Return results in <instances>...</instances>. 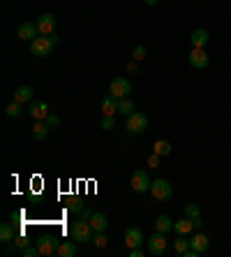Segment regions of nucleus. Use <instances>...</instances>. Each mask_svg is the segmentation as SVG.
Returning a JSON list of instances; mask_svg holds the SVG:
<instances>
[{"label": "nucleus", "instance_id": "9d476101", "mask_svg": "<svg viewBox=\"0 0 231 257\" xmlns=\"http://www.w3.org/2000/svg\"><path fill=\"white\" fill-rule=\"evenodd\" d=\"M28 114L33 116L35 120H47V116L51 114L47 107V102H42V100H33L28 102Z\"/></svg>", "mask_w": 231, "mask_h": 257}, {"label": "nucleus", "instance_id": "393cba45", "mask_svg": "<svg viewBox=\"0 0 231 257\" xmlns=\"http://www.w3.org/2000/svg\"><path fill=\"white\" fill-rule=\"evenodd\" d=\"M118 114L123 116H130L134 114V102L127 100V97H123V100H118Z\"/></svg>", "mask_w": 231, "mask_h": 257}, {"label": "nucleus", "instance_id": "a211bd4d", "mask_svg": "<svg viewBox=\"0 0 231 257\" xmlns=\"http://www.w3.org/2000/svg\"><path fill=\"white\" fill-rule=\"evenodd\" d=\"M102 111H104V116L118 114V97H113V95L104 97V100H102Z\"/></svg>", "mask_w": 231, "mask_h": 257}, {"label": "nucleus", "instance_id": "58836bf2", "mask_svg": "<svg viewBox=\"0 0 231 257\" xmlns=\"http://www.w3.org/2000/svg\"><path fill=\"white\" fill-rule=\"evenodd\" d=\"M141 255H143L141 248H130V257H141Z\"/></svg>", "mask_w": 231, "mask_h": 257}, {"label": "nucleus", "instance_id": "aec40b11", "mask_svg": "<svg viewBox=\"0 0 231 257\" xmlns=\"http://www.w3.org/2000/svg\"><path fill=\"white\" fill-rule=\"evenodd\" d=\"M49 130H51V127L47 125V120H37L35 125H33V137H35L37 142H44L47 135H49Z\"/></svg>", "mask_w": 231, "mask_h": 257}, {"label": "nucleus", "instance_id": "1a4fd4ad", "mask_svg": "<svg viewBox=\"0 0 231 257\" xmlns=\"http://www.w3.org/2000/svg\"><path fill=\"white\" fill-rule=\"evenodd\" d=\"M37 248H40L42 255H58V248H60V241L56 239V236H42L40 241H37Z\"/></svg>", "mask_w": 231, "mask_h": 257}, {"label": "nucleus", "instance_id": "f03ea898", "mask_svg": "<svg viewBox=\"0 0 231 257\" xmlns=\"http://www.w3.org/2000/svg\"><path fill=\"white\" fill-rule=\"evenodd\" d=\"M70 234H72V239H74V241H79V243H88V241H93V236H95V229H93V225H90V220H86V218H81V220L72 222Z\"/></svg>", "mask_w": 231, "mask_h": 257}, {"label": "nucleus", "instance_id": "4468645a", "mask_svg": "<svg viewBox=\"0 0 231 257\" xmlns=\"http://www.w3.org/2000/svg\"><path fill=\"white\" fill-rule=\"evenodd\" d=\"M37 33H40V28H37V24H21L17 30V37L19 40H26V42H33L37 37Z\"/></svg>", "mask_w": 231, "mask_h": 257}, {"label": "nucleus", "instance_id": "72a5a7b5", "mask_svg": "<svg viewBox=\"0 0 231 257\" xmlns=\"http://www.w3.org/2000/svg\"><path fill=\"white\" fill-rule=\"evenodd\" d=\"M14 245H17V248H21V250H24L26 245H30V241L26 239V236H14Z\"/></svg>", "mask_w": 231, "mask_h": 257}, {"label": "nucleus", "instance_id": "423d86ee", "mask_svg": "<svg viewBox=\"0 0 231 257\" xmlns=\"http://www.w3.org/2000/svg\"><path fill=\"white\" fill-rule=\"evenodd\" d=\"M125 130L130 132V135H139V132H146L148 130V118L139 111L127 116V123H125Z\"/></svg>", "mask_w": 231, "mask_h": 257}, {"label": "nucleus", "instance_id": "7ed1b4c3", "mask_svg": "<svg viewBox=\"0 0 231 257\" xmlns=\"http://www.w3.org/2000/svg\"><path fill=\"white\" fill-rule=\"evenodd\" d=\"M150 195H153L157 202H169L173 197V188L166 179H155L153 186H150Z\"/></svg>", "mask_w": 231, "mask_h": 257}, {"label": "nucleus", "instance_id": "412c9836", "mask_svg": "<svg viewBox=\"0 0 231 257\" xmlns=\"http://www.w3.org/2000/svg\"><path fill=\"white\" fill-rule=\"evenodd\" d=\"M171 229H173V220L169 215H160V218L155 220V232L166 234V232H171Z\"/></svg>", "mask_w": 231, "mask_h": 257}, {"label": "nucleus", "instance_id": "ddd939ff", "mask_svg": "<svg viewBox=\"0 0 231 257\" xmlns=\"http://www.w3.org/2000/svg\"><path fill=\"white\" fill-rule=\"evenodd\" d=\"M125 245L127 248H141L143 245V234L139 227H130L125 232Z\"/></svg>", "mask_w": 231, "mask_h": 257}, {"label": "nucleus", "instance_id": "bb28decb", "mask_svg": "<svg viewBox=\"0 0 231 257\" xmlns=\"http://www.w3.org/2000/svg\"><path fill=\"white\" fill-rule=\"evenodd\" d=\"M185 215L192 218V220H196V218H201V209H199L196 204H187V206H185Z\"/></svg>", "mask_w": 231, "mask_h": 257}, {"label": "nucleus", "instance_id": "4c0bfd02", "mask_svg": "<svg viewBox=\"0 0 231 257\" xmlns=\"http://www.w3.org/2000/svg\"><path fill=\"white\" fill-rule=\"evenodd\" d=\"M127 70H130V72H134V74H136V72H139V65H136V60H130V63H127Z\"/></svg>", "mask_w": 231, "mask_h": 257}, {"label": "nucleus", "instance_id": "20e7f679", "mask_svg": "<svg viewBox=\"0 0 231 257\" xmlns=\"http://www.w3.org/2000/svg\"><path fill=\"white\" fill-rule=\"evenodd\" d=\"M130 93H132L130 79H125V77L111 79V84H109V95H113V97H118V100H123V97H127Z\"/></svg>", "mask_w": 231, "mask_h": 257}, {"label": "nucleus", "instance_id": "dca6fc26", "mask_svg": "<svg viewBox=\"0 0 231 257\" xmlns=\"http://www.w3.org/2000/svg\"><path fill=\"white\" fill-rule=\"evenodd\" d=\"M173 232H176V234H185V236H187V234L194 232V220L185 215V218H180L178 222H173Z\"/></svg>", "mask_w": 231, "mask_h": 257}, {"label": "nucleus", "instance_id": "4be33fe9", "mask_svg": "<svg viewBox=\"0 0 231 257\" xmlns=\"http://www.w3.org/2000/svg\"><path fill=\"white\" fill-rule=\"evenodd\" d=\"M14 236H17V234H14L12 225H10V222H3V225H0V241H3V243H12Z\"/></svg>", "mask_w": 231, "mask_h": 257}, {"label": "nucleus", "instance_id": "e433bc0d", "mask_svg": "<svg viewBox=\"0 0 231 257\" xmlns=\"http://www.w3.org/2000/svg\"><path fill=\"white\" fill-rule=\"evenodd\" d=\"M157 165H160V156H157V153H153V156L148 158V167H157Z\"/></svg>", "mask_w": 231, "mask_h": 257}, {"label": "nucleus", "instance_id": "ea45409f", "mask_svg": "<svg viewBox=\"0 0 231 257\" xmlns=\"http://www.w3.org/2000/svg\"><path fill=\"white\" fill-rule=\"evenodd\" d=\"M203 229V222H201V218H196L194 220V232H201Z\"/></svg>", "mask_w": 231, "mask_h": 257}, {"label": "nucleus", "instance_id": "39448f33", "mask_svg": "<svg viewBox=\"0 0 231 257\" xmlns=\"http://www.w3.org/2000/svg\"><path fill=\"white\" fill-rule=\"evenodd\" d=\"M132 190L134 192H139V195H143V192H148L150 190V186H153V181H150V176H148V172L146 169H136L134 174H132Z\"/></svg>", "mask_w": 231, "mask_h": 257}, {"label": "nucleus", "instance_id": "6ab92c4d", "mask_svg": "<svg viewBox=\"0 0 231 257\" xmlns=\"http://www.w3.org/2000/svg\"><path fill=\"white\" fill-rule=\"evenodd\" d=\"M90 225H93V229H95V232H107L109 220H107V215H104V213L95 211V213H93V218H90Z\"/></svg>", "mask_w": 231, "mask_h": 257}, {"label": "nucleus", "instance_id": "5701e85b", "mask_svg": "<svg viewBox=\"0 0 231 257\" xmlns=\"http://www.w3.org/2000/svg\"><path fill=\"white\" fill-rule=\"evenodd\" d=\"M187 248H190V239H187L185 234H178V239L173 241V250H176V255H180V257H183Z\"/></svg>", "mask_w": 231, "mask_h": 257}, {"label": "nucleus", "instance_id": "c85d7f7f", "mask_svg": "<svg viewBox=\"0 0 231 257\" xmlns=\"http://www.w3.org/2000/svg\"><path fill=\"white\" fill-rule=\"evenodd\" d=\"M21 111H24V109H21V104H19V102L12 100L10 104H7V116H10V118H17Z\"/></svg>", "mask_w": 231, "mask_h": 257}, {"label": "nucleus", "instance_id": "c756f323", "mask_svg": "<svg viewBox=\"0 0 231 257\" xmlns=\"http://www.w3.org/2000/svg\"><path fill=\"white\" fill-rule=\"evenodd\" d=\"M93 243H95V248H107L109 239L104 232H95V236H93Z\"/></svg>", "mask_w": 231, "mask_h": 257}, {"label": "nucleus", "instance_id": "f257e3e1", "mask_svg": "<svg viewBox=\"0 0 231 257\" xmlns=\"http://www.w3.org/2000/svg\"><path fill=\"white\" fill-rule=\"evenodd\" d=\"M56 44H58V37H56V35L35 37V40L30 42V54L37 56V58H44V56H49L51 51H54Z\"/></svg>", "mask_w": 231, "mask_h": 257}, {"label": "nucleus", "instance_id": "cd10ccee", "mask_svg": "<svg viewBox=\"0 0 231 257\" xmlns=\"http://www.w3.org/2000/svg\"><path fill=\"white\" fill-rule=\"evenodd\" d=\"M146 56H148V51H146V47H141V44L132 49V60H136V63H139V60H146Z\"/></svg>", "mask_w": 231, "mask_h": 257}, {"label": "nucleus", "instance_id": "473e14b6", "mask_svg": "<svg viewBox=\"0 0 231 257\" xmlns=\"http://www.w3.org/2000/svg\"><path fill=\"white\" fill-rule=\"evenodd\" d=\"M47 125L54 130V127H58L60 125V116H56V114H49L47 116Z\"/></svg>", "mask_w": 231, "mask_h": 257}, {"label": "nucleus", "instance_id": "f3484780", "mask_svg": "<svg viewBox=\"0 0 231 257\" xmlns=\"http://www.w3.org/2000/svg\"><path fill=\"white\" fill-rule=\"evenodd\" d=\"M35 97H33V88L30 86H19L17 90H14V102H19V104H26V102H33Z\"/></svg>", "mask_w": 231, "mask_h": 257}, {"label": "nucleus", "instance_id": "a19ab883", "mask_svg": "<svg viewBox=\"0 0 231 257\" xmlns=\"http://www.w3.org/2000/svg\"><path fill=\"white\" fill-rule=\"evenodd\" d=\"M5 255H17V245H14V248H7Z\"/></svg>", "mask_w": 231, "mask_h": 257}, {"label": "nucleus", "instance_id": "7c9ffc66", "mask_svg": "<svg viewBox=\"0 0 231 257\" xmlns=\"http://www.w3.org/2000/svg\"><path fill=\"white\" fill-rule=\"evenodd\" d=\"M21 255H24V257H37V255H42V252H40V248H37V245H26L24 250H21Z\"/></svg>", "mask_w": 231, "mask_h": 257}, {"label": "nucleus", "instance_id": "9b49d317", "mask_svg": "<svg viewBox=\"0 0 231 257\" xmlns=\"http://www.w3.org/2000/svg\"><path fill=\"white\" fill-rule=\"evenodd\" d=\"M190 248H194L199 255H203V252H208V248H210V239H208V234L203 232H194V236L190 239Z\"/></svg>", "mask_w": 231, "mask_h": 257}, {"label": "nucleus", "instance_id": "2eb2a0df", "mask_svg": "<svg viewBox=\"0 0 231 257\" xmlns=\"http://www.w3.org/2000/svg\"><path fill=\"white\" fill-rule=\"evenodd\" d=\"M192 47H196V49H206V44H208V40H210V35H208V30L206 28H196V30H192Z\"/></svg>", "mask_w": 231, "mask_h": 257}, {"label": "nucleus", "instance_id": "f8f14e48", "mask_svg": "<svg viewBox=\"0 0 231 257\" xmlns=\"http://www.w3.org/2000/svg\"><path fill=\"white\" fill-rule=\"evenodd\" d=\"M37 28H40L42 35H54L56 17H54V14H49V12H44L40 19H37Z\"/></svg>", "mask_w": 231, "mask_h": 257}, {"label": "nucleus", "instance_id": "79ce46f5", "mask_svg": "<svg viewBox=\"0 0 231 257\" xmlns=\"http://www.w3.org/2000/svg\"><path fill=\"white\" fill-rule=\"evenodd\" d=\"M143 3H146V5H157L160 0H143Z\"/></svg>", "mask_w": 231, "mask_h": 257}, {"label": "nucleus", "instance_id": "a878e982", "mask_svg": "<svg viewBox=\"0 0 231 257\" xmlns=\"http://www.w3.org/2000/svg\"><path fill=\"white\" fill-rule=\"evenodd\" d=\"M58 255H60V257H74V255H77V245L70 243V241H65V243H60Z\"/></svg>", "mask_w": 231, "mask_h": 257}, {"label": "nucleus", "instance_id": "c9c22d12", "mask_svg": "<svg viewBox=\"0 0 231 257\" xmlns=\"http://www.w3.org/2000/svg\"><path fill=\"white\" fill-rule=\"evenodd\" d=\"M93 213H95V211L90 209V206H83L81 213H79V215H81V218H86V220H90V218H93Z\"/></svg>", "mask_w": 231, "mask_h": 257}, {"label": "nucleus", "instance_id": "f704fd0d", "mask_svg": "<svg viewBox=\"0 0 231 257\" xmlns=\"http://www.w3.org/2000/svg\"><path fill=\"white\" fill-rule=\"evenodd\" d=\"M81 209H83V204L79 202V199H72V202H70V211H72V213H81Z\"/></svg>", "mask_w": 231, "mask_h": 257}, {"label": "nucleus", "instance_id": "6e6552de", "mask_svg": "<svg viewBox=\"0 0 231 257\" xmlns=\"http://www.w3.org/2000/svg\"><path fill=\"white\" fill-rule=\"evenodd\" d=\"M148 252L150 255H164L166 252V234L155 232L148 239Z\"/></svg>", "mask_w": 231, "mask_h": 257}, {"label": "nucleus", "instance_id": "2f4dec72", "mask_svg": "<svg viewBox=\"0 0 231 257\" xmlns=\"http://www.w3.org/2000/svg\"><path fill=\"white\" fill-rule=\"evenodd\" d=\"M113 127H116L113 116H104V118H102V130H113Z\"/></svg>", "mask_w": 231, "mask_h": 257}, {"label": "nucleus", "instance_id": "b1692460", "mask_svg": "<svg viewBox=\"0 0 231 257\" xmlns=\"http://www.w3.org/2000/svg\"><path fill=\"white\" fill-rule=\"evenodd\" d=\"M153 151H155V153H157L160 158H164V156H169V153H171V144L164 142V139H160V142L153 144Z\"/></svg>", "mask_w": 231, "mask_h": 257}, {"label": "nucleus", "instance_id": "0eeeda50", "mask_svg": "<svg viewBox=\"0 0 231 257\" xmlns=\"http://www.w3.org/2000/svg\"><path fill=\"white\" fill-rule=\"evenodd\" d=\"M187 60H190V65L194 67V70H206L208 63H210V56L206 54V49L192 47V51H190V56H187Z\"/></svg>", "mask_w": 231, "mask_h": 257}]
</instances>
